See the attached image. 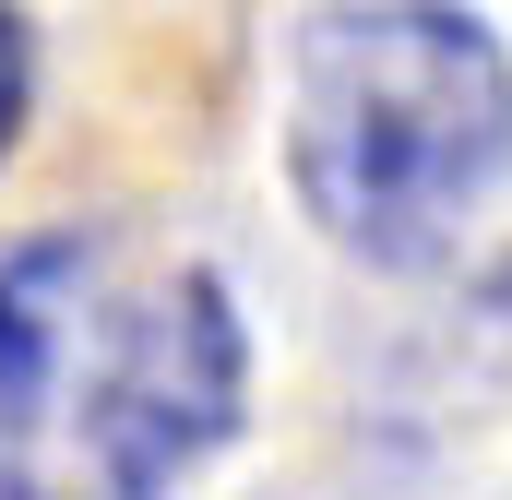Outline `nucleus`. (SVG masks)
Returning a JSON list of instances; mask_svg holds the SVG:
<instances>
[{"label":"nucleus","instance_id":"nucleus-1","mask_svg":"<svg viewBox=\"0 0 512 500\" xmlns=\"http://www.w3.org/2000/svg\"><path fill=\"white\" fill-rule=\"evenodd\" d=\"M251 417V334L215 262L143 227L0 250V500H179Z\"/></svg>","mask_w":512,"mask_h":500},{"label":"nucleus","instance_id":"nucleus-2","mask_svg":"<svg viewBox=\"0 0 512 500\" xmlns=\"http://www.w3.org/2000/svg\"><path fill=\"white\" fill-rule=\"evenodd\" d=\"M512 167V48L477 12H298L286 179L310 227L382 274H417L477 227Z\"/></svg>","mask_w":512,"mask_h":500},{"label":"nucleus","instance_id":"nucleus-3","mask_svg":"<svg viewBox=\"0 0 512 500\" xmlns=\"http://www.w3.org/2000/svg\"><path fill=\"white\" fill-rule=\"evenodd\" d=\"M24 96H36V24L0 12V155H12V131H24Z\"/></svg>","mask_w":512,"mask_h":500}]
</instances>
